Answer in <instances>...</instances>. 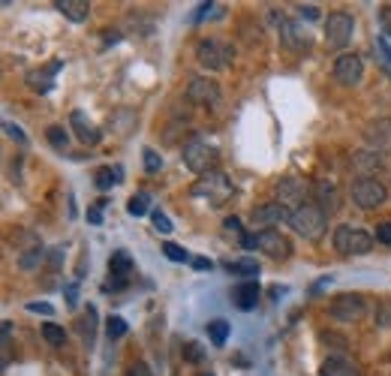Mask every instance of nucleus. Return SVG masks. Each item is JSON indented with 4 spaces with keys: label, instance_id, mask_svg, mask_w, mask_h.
Returning a JSON list of instances; mask_svg holds the SVG:
<instances>
[{
    "label": "nucleus",
    "instance_id": "nucleus-1",
    "mask_svg": "<svg viewBox=\"0 0 391 376\" xmlns=\"http://www.w3.org/2000/svg\"><path fill=\"white\" fill-rule=\"evenodd\" d=\"M289 226L301 235L307 238V241H319L322 235L328 229V214L319 208V205H301V208L292 211V217H289Z\"/></svg>",
    "mask_w": 391,
    "mask_h": 376
},
{
    "label": "nucleus",
    "instance_id": "nucleus-2",
    "mask_svg": "<svg viewBox=\"0 0 391 376\" xmlns=\"http://www.w3.org/2000/svg\"><path fill=\"white\" fill-rule=\"evenodd\" d=\"M334 250L343 256H364V253H371V247H373V238L361 232V229H355V226L349 223H343L334 229Z\"/></svg>",
    "mask_w": 391,
    "mask_h": 376
},
{
    "label": "nucleus",
    "instance_id": "nucleus-3",
    "mask_svg": "<svg viewBox=\"0 0 391 376\" xmlns=\"http://www.w3.org/2000/svg\"><path fill=\"white\" fill-rule=\"evenodd\" d=\"M193 196H202V199H208L211 205H214V208H220V205H226L229 196H232V181L214 169V172H208V175H202L196 181Z\"/></svg>",
    "mask_w": 391,
    "mask_h": 376
},
{
    "label": "nucleus",
    "instance_id": "nucleus-4",
    "mask_svg": "<svg viewBox=\"0 0 391 376\" xmlns=\"http://www.w3.org/2000/svg\"><path fill=\"white\" fill-rule=\"evenodd\" d=\"M181 157H184V166L196 175H208V172H214V166H217V147H211L202 139L187 142Z\"/></svg>",
    "mask_w": 391,
    "mask_h": 376
},
{
    "label": "nucleus",
    "instance_id": "nucleus-5",
    "mask_svg": "<svg viewBox=\"0 0 391 376\" xmlns=\"http://www.w3.org/2000/svg\"><path fill=\"white\" fill-rule=\"evenodd\" d=\"M385 199H388L385 184H383V181H376V178H371V175H361L352 184V202L359 205V208H364V211H373V208H379V205H385Z\"/></svg>",
    "mask_w": 391,
    "mask_h": 376
},
{
    "label": "nucleus",
    "instance_id": "nucleus-6",
    "mask_svg": "<svg viewBox=\"0 0 391 376\" xmlns=\"http://www.w3.org/2000/svg\"><path fill=\"white\" fill-rule=\"evenodd\" d=\"M355 37V18L349 13H331L325 21V45L328 49H346Z\"/></svg>",
    "mask_w": 391,
    "mask_h": 376
},
{
    "label": "nucleus",
    "instance_id": "nucleus-7",
    "mask_svg": "<svg viewBox=\"0 0 391 376\" xmlns=\"http://www.w3.org/2000/svg\"><path fill=\"white\" fill-rule=\"evenodd\" d=\"M196 58L199 63L205 66V70H223V66H229L235 51L229 42H220V40H202L196 45Z\"/></svg>",
    "mask_w": 391,
    "mask_h": 376
},
{
    "label": "nucleus",
    "instance_id": "nucleus-8",
    "mask_svg": "<svg viewBox=\"0 0 391 376\" xmlns=\"http://www.w3.org/2000/svg\"><path fill=\"white\" fill-rule=\"evenodd\" d=\"M256 247L271 259H289L292 256V241L280 229H259L256 232Z\"/></svg>",
    "mask_w": 391,
    "mask_h": 376
},
{
    "label": "nucleus",
    "instance_id": "nucleus-9",
    "mask_svg": "<svg viewBox=\"0 0 391 376\" xmlns=\"http://www.w3.org/2000/svg\"><path fill=\"white\" fill-rule=\"evenodd\" d=\"M328 313H331V319H337V322H359V319L367 313V307H364L361 295L346 292V295H337V298L331 301Z\"/></svg>",
    "mask_w": 391,
    "mask_h": 376
},
{
    "label": "nucleus",
    "instance_id": "nucleus-10",
    "mask_svg": "<svg viewBox=\"0 0 391 376\" xmlns=\"http://www.w3.org/2000/svg\"><path fill=\"white\" fill-rule=\"evenodd\" d=\"M361 75H364V63L359 54H340L337 61H334V82H340L343 87H355L361 85Z\"/></svg>",
    "mask_w": 391,
    "mask_h": 376
},
{
    "label": "nucleus",
    "instance_id": "nucleus-11",
    "mask_svg": "<svg viewBox=\"0 0 391 376\" xmlns=\"http://www.w3.org/2000/svg\"><path fill=\"white\" fill-rule=\"evenodd\" d=\"M304 199H307V184H304V181H301V178H280L274 202H280L283 208L295 211V208H301V205H307Z\"/></svg>",
    "mask_w": 391,
    "mask_h": 376
},
{
    "label": "nucleus",
    "instance_id": "nucleus-12",
    "mask_svg": "<svg viewBox=\"0 0 391 376\" xmlns=\"http://www.w3.org/2000/svg\"><path fill=\"white\" fill-rule=\"evenodd\" d=\"M292 217V211L283 208L280 202H265L259 208H253V226H265V229H271V226H280Z\"/></svg>",
    "mask_w": 391,
    "mask_h": 376
},
{
    "label": "nucleus",
    "instance_id": "nucleus-13",
    "mask_svg": "<svg viewBox=\"0 0 391 376\" xmlns=\"http://www.w3.org/2000/svg\"><path fill=\"white\" fill-rule=\"evenodd\" d=\"M187 99L196 102V106H217L220 87H217V82H208V78H193V82L187 85Z\"/></svg>",
    "mask_w": 391,
    "mask_h": 376
},
{
    "label": "nucleus",
    "instance_id": "nucleus-14",
    "mask_svg": "<svg viewBox=\"0 0 391 376\" xmlns=\"http://www.w3.org/2000/svg\"><path fill=\"white\" fill-rule=\"evenodd\" d=\"M364 139H367V145H371L376 154H391V118L373 121L371 127H367Z\"/></svg>",
    "mask_w": 391,
    "mask_h": 376
},
{
    "label": "nucleus",
    "instance_id": "nucleus-15",
    "mask_svg": "<svg viewBox=\"0 0 391 376\" xmlns=\"http://www.w3.org/2000/svg\"><path fill=\"white\" fill-rule=\"evenodd\" d=\"M259 295H262L259 283H256V280H244V283H238V286L232 289V304L238 307V310H253V307L259 304Z\"/></svg>",
    "mask_w": 391,
    "mask_h": 376
},
{
    "label": "nucleus",
    "instance_id": "nucleus-16",
    "mask_svg": "<svg viewBox=\"0 0 391 376\" xmlns=\"http://www.w3.org/2000/svg\"><path fill=\"white\" fill-rule=\"evenodd\" d=\"M280 40L289 45L292 51H304L310 49V33L298 25V21H280Z\"/></svg>",
    "mask_w": 391,
    "mask_h": 376
},
{
    "label": "nucleus",
    "instance_id": "nucleus-17",
    "mask_svg": "<svg viewBox=\"0 0 391 376\" xmlns=\"http://www.w3.org/2000/svg\"><path fill=\"white\" fill-rule=\"evenodd\" d=\"M63 70V61H51L46 70H30L27 73V85L33 90H39V94H49V90L54 87V75H58Z\"/></svg>",
    "mask_w": 391,
    "mask_h": 376
},
{
    "label": "nucleus",
    "instance_id": "nucleus-18",
    "mask_svg": "<svg viewBox=\"0 0 391 376\" xmlns=\"http://www.w3.org/2000/svg\"><path fill=\"white\" fill-rule=\"evenodd\" d=\"M319 376H361V373H359V364H355L352 358H346V356H328L325 361H322Z\"/></svg>",
    "mask_w": 391,
    "mask_h": 376
},
{
    "label": "nucleus",
    "instance_id": "nucleus-19",
    "mask_svg": "<svg viewBox=\"0 0 391 376\" xmlns=\"http://www.w3.org/2000/svg\"><path fill=\"white\" fill-rule=\"evenodd\" d=\"M313 196H316L319 208L325 214H334L340 208V193H337V187H334L331 181H316V184H313Z\"/></svg>",
    "mask_w": 391,
    "mask_h": 376
},
{
    "label": "nucleus",
    "instance_id": "nucleus-20",
    "mask_svg": "<svg viewBox=\"0 0 391 376\" xmlns=\"http://www.w3.org/2000/svg\"><path fill=\"white\" fill-rule=\"evenodd\" d=\"M108 274H111V283H127L130 274H132V256L127 250H115L108 259Z\"/></svg>",
    "mask_w": 391,
    "mask_h": 376
},
{
    "label": "nucleus",
    "instance_id": "nucleus-21",
    "mask_svg": "<svg viewBox=\"0 0 391 376\" xmlns=\"http://www.w3.org/2000/svg\"><path fill=\"white\" fill-rule=\"evenodd\" d=\"M223 271L235 277H244V280H256L259 277V262L256 259H226L223 262Z\"/></svg>",
    "mask_w": 391,
    "mask_h": 376
},
{
    "label": "nucleus",
    "instance_id": "nucleus-22",
    "mask_svg": "<svg viewBox=\"0 0 391 376\" xmlns=\"http://www.w3.org/2000/svg\"><path fill=\"white\" fill-rule=\"evenodd\" d=\"M70 123H73V130H75V135L82 139L85 145H97L99 142V130L94 127L91 121L85 118V111H73V118H70Z\"/></svg>",
    "mask_w": 391,
    "mask_h": 376
},
{
    "label": "nucleus",
    "instance_id": "nucleus-23",
    "mask_svg": "<svg viewBox=\"0 0 391 376\" xmlns=\"http://www.w3.org/2000/svg\"><path fill=\"white\" fill-rule=\"evenodd\" d=\"M54 9H61L70 21H87V16H91V4L87 0H58Z\"/></svg>",
    "mask_w": 391,
    "mask_h": 376
},
{
    "label": "nucleus",
    "instance_id": "nucleus-24",
    "mask_svg": "<svg viewBox=\"0 0 391 376\" xmlns=\"http://www.w3.org/2000/svg\"><path fill=\"white\" fill-rule=\"evenodd\" d=\"M75 328H78V334H82V344L94 346V337H97V307L94 304H87V310L82 313Z\"/></svg>",
    "mask_w": 391,
    "mask_h": 376
},
{
    "label": "nucleus",
    "instance_id": "nucleus-25",
    "mask_svg": "<svg viewBox=\"0 0 391 376\" xmlns=\"http://www.w3.org/2000/svg\"><path fill=\"white\" fill-rule=\"evenodd\" d=\"M120 175H124V169L120 166H115V169H99V172L94 175V184H97V190H111L120 181Z\"/></svg>",
    "mask_w": 391,
    "mask_h": 376
},
{
    "label": "nucleus",
    "instance_id": "nucleus-26",
    "mask_svg": "<svg viewBox=\"0 0 391 376\" xmlns=\"http://www.w3.org/2000/svg\"><path fill=\"white\" fill-rule=\"evenodd\" d=\"M208 337H211V344H214V346L226 344V337H229V322H226V319H214V322H208Z\"/></svg>",
    "mask_w": 391,
    "mask_h": 376
},
{
    "label": "nucleus",
    "instance_id": "nucleus-27",
    "mask_svg": "<svg viewBox=\"0 0 391 376\" xmlns=\"http://www.w3.org/2000/svg\"><path fill=\"white\" fill-rule=\"evenodd\" d=\"M46 139H49V145L54 147V151H66V147H70V133H66L63 127H58V123L46 130Z\"/></svg>",
    "mask_w": 391,
    "mask_h": 376
},
{
    "label": "nucleus",
    "instance_id": "nucleus-28",
    "mask_svg": "<svg viewBox=\"0 0 391 376\" xmlns=\"http://www.w3.org/2000/svg\"><path fill=\"white\" fill-rule=\"evenodd\" d=\"M151 208V196L148 193H136L130 202H127V211H130V217H144Z\"/></svg>",
    "mask_w": 391,
    "mask_h": 376
},
{
    "label": "nucleus",
    "instance_id": "nucleus-29",
    "mask_svg": "<svg viewBox=\"0 0 391 376\" xmlns=\"http://www.w3.org/2000/svg\"><path fill=\"white\" fill-rule=\"evenodd\" d=\"M42 337H46L49 346H63V344H66V332H63L61 325H54V322H46V325H42Z\"/></svg>",
    "mask_w": 391,
    "mask_h": 376
},
{
    "label": "nucleus",
    "instance_id": "nucleus-30",
    "mask_svg": "<svg viewBox=\"0 0 391 376\" xmlns=\"http://www.w3.org/2000/svg\"><path fill=\"white\" fill-rule=\"evenodd\" d=\"M42 256H46V250H42V244H33V247L27 250V253H21L18 265L25 268V271H33V268H37V262H39Z\"/></svg>",
    "mask_w": 391,
    "mask_h": 376
},
{
    "label": "nucleus",
    "instance_id": "nucleus-31",
    "mask_svg": "<svg viewBox=\"0 0 391 376\" xmlns=\"http://www.w3.org/2000/svg\"><path fill=\"white\" fill-rule=\"evenodd\" d=\"M106 334H108V340L124 337L127 334V319L124 316H108L106 319Z\"/></svg>",
    "mask_w": 391,
    "mask_h": 376
},
{
    "label": "nucleus",
    "instance_id": "nucleus-32",
    "mask_svg": "<svg viewBox=\"0 0 391 376\" xmlns=\"http://www.w3.org/2000/svg\"><path fill=\"white\" fill-rule=\"evenodd\" d=\"M359 169H379V154H373V151H361V154H355V159H352Z\"/></svg>",
    "mask_w": 391,
    "mask_h": 376
},
{
    "label": "nucleus",
    "instance_id": "nucleus-33",
    "mask_svg": "<svg viewBox=\"0 0 391 376\" xmlns=\"http://www.w3.org/2000/svg\"><path fill=\"white\" fill-rule=\"evenodd\" d=\"M163 253H166V259H172V262H193L184 247H178V244H172V241L163 244Z\"/></svg>",
    "mask_w": 391,
    "mask_h": 376
},
{
    "label": "nucleus",
    "instance_id": "nucleus-34",
    "mask_svg": "<svg viewBox=\"0 0 391 376\" xmlns=\"http://www.w3.org/2000/svg\"><path fill=\"white\" fill-rule=\"evenodd\" d=\"M151 220H154V229L160 232V235H169V232L175 229V226H172V220L166 217L163 211H154V214H151Z\"/></svg>",
    "mask_w": 391,
    "mask_h": 376
},
{
    "label": "nucleus",
    "instance_id": "nucleus-35",
    "mask_svg": "<svg viewBox=\"0 0 391 376\" xmlns=\"http://www.w3.org/2000/svg\"><path fill=\"white\" fill-rule=\"evenodd\" d=\"M144 169H148V172H160V166H163V157L154 151V147H144Z\"/></svg>",
    "mask_w": 391,
    "mask_h": 376
},
{
    "label": "nucleus",
    "instance_id": "nucleus-36",
    "mask_svg": "<svg viewBox=\"0 0 391 376\" xmlns=\"http://www.w3.org/2000/svg\"><path fill=\"white\" fill-rule=\"evenodd\" d=\"M4 130H6V135H9V139H15V142H21V145H27V135L21 133V127H18V123L6 121V123H4Z\"/></svg>",
    "mask_w": 391,
    "mask_h": 376
},
{
    "label": "nucleus",
    "instance_id": "nucleus-37",
    "mask_svg": "<svg viewBox=\"0 0 391 376\" xmlns=\"http://www.w3.org/2000/svg\"><path fill=\"white\" fill-rule=\"evenodd\" d=\"M379 25H383L385 37H391V6H379Z\"/></svg>",
    "mask_w": 391,
    "mask_h": 376
},
{
    "label": "nucleus",
    "instance_id": "nucleus-38",
    "mask_svg": "<svg viewBox=\"0 0 391 376\" xmlns=\"http://www.w3.org/2000/svg\"><path fill=\"white\" fill-rule=\"evenodd\" d=\"M27 310H30V313H42V316H54V307L46 304V301H30Z\"/></svg>",
    "mask_w": 391,
    "mask_h": 376
},
{
    "label": "nucleus",
    "instance_id": "nucleus-39",
    "mask_svg": "<svg viewBox=\"0 0 391 376\" xmlns=\"http://www.w3.org/2000/svg\"><path fill=\"white\" fill-rule=\"evenodd\" d=\"M298 16H301V18H307V21H316V18H319V6H313V4H301V6H298Z\"/></svg>",
    "mask_w": 391,
    "mask_h": 376
},
{
    "label": "nucleus",
    "instance_id": "nucleus-40",
    "mask_svg": "<svg viewBox=\"0 0 391 376\" xmlns=\"http://www.w3.org/2000/svg\"><path fill=\"white\" fill-rule=\"evenodd\" d=\"M376 241L391 247V223H379V226H376Z\"/></svg>",
    "mask_w": 391,
    "mask_h": 376
},
{
    "label": "nucleus",
    "instance_id": "nucleus-41",
    "mask_svg": "<svg viewBox=\"0 0 391 376\" xmlns=\"http://www.w3.org/2000/svg\"><path fill=\"white\" fill-rule=\"evenodd\" d=\"M63 295H66V307H78V286L75 283H66Z\"/></svg>",
    "mask_w": 391,
    "mask_h": 376
},
{
    "label": "nucleus",
    "instance_id": "nucleus-42",
    "mask_svg": "<svg viewBox=\"0 0 391 376\" xmlns=\"http://www.w3.org/2000/svg\"><path fill=\"white\" fill-rule=\"evenodd\" d=\"M127 376H154V370H151V368H148V364H144V361H136V364H130Z\"/></svg>",
    "mask_w": 391,
    "mask_h": 376
},
{
    "label": "nucleus",
    "instance_id": "nucleus-43",
    "mask_svg": "<svg viewBox=\"0 0 391 376\" xmlns=\"http://www.w3.org/2000/svg\"><path fill=\"white\" fill-rule=\"evenodd\" d=\"M376 49H379V54H383V61L385 66H391V49H388V42H385V37H376Z\"/></svg>",
    "mask_w": 391,
    "mask_h": 376
},
{
    "label": "nucleus",
    "instance_id": "nucleus-44",
    "mask_svg": "<svg viewBox=\"0 0 391 376\" xmlns=\"http://www.w3.org/2000/svg\"><path fill=\"white\" fill-rule=\"evenodd\" d=\"M223 229H226V232H235V235H244V226H241V220L238 217H226V220H223Z\"/></svg>",
    "mask_w": 391,
    "mask_h": 376
},
{
    "label": "nucleus",
    "instance_id": "nucleus-45",
    "mask_svg": "<svg viewBox=\"0 0 391 376\" xmlns=\"http://www.w3.org/2000/svg\"><path fill=\"white\" fill-rule=\"evenodd\" d=\"M184 356H187L190 361H199V358H202V349H199V344H187V346H184Z\"/></svg>",
    "mask_w": 391,
    "mask_h": 376
},
{
    "label": "nucleus",
    "instance_id": "nucleus-46",
    "mask_svg": "<svg viewBox=\"0 0 391 376\" xmlns=\"http://www.w3.org/2000/svg\"><path fill=\"white\" fill-rule=\"evenodd\" d=\"M193 268H196V271H211V268H214V262L205 259V256H196V259H193Z\"/></svg>",
    "mask_w": 391,
    "mask_h": 376
},
{
    "label": "nucleus",
    "instance_id": "nucleus-47",
    "mask_svg": "<svg viewBox=\"0 0 391 376\" xmlns=\"http://www.w3.org/2000/svg\"><path fill=\"white\" fill-rule=\"evenodd\" d=\"M87 220H91V223H103V205L97 202V208L87 211Z\"/></svg>",
    "mask_w": 391,
    "mask_h": 376
},
{
    "label": "nucleus",
    "instance_id": "nucleus-48",
    "mask_svg": "<svg viewBox=\"0 0 391 376\" xmlns=\"http://www.w3.org/2000/svg\"><path fill=\"white\" fill-rule=\"evenodd\" d=\"M241 247L244 250H253L256 247V235H241Z\"/></svg>",
    "mask_w": 391,
    "mask_h": 376
},
{
    "label": "nucleus",
    "instance_id": "nucleus-49",
    "mask_svg": "<svg viewBox=\"0 0 391 376\" xmlns=\"http://www.w3.org/2000/svg\"><path fill=\"white\" fill-rule=\"evenodd\" d=\"M211 9H214V4H202V6H199V13H196V21H202L208 13H211Z\"/></svg>",
    "mask_w": 391,
    "mask_h": 376
}]
</instances>
